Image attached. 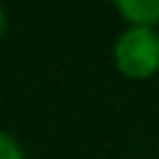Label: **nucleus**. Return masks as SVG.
Here are the masks:
<instances>
[{
	"label": "nucleus",
	"mask_w": 159,
	"mask_h": 159,
	"mask_svg": "<svg viewBox=\"0 0 159 159\" xmlns=\"http://www.w3.org/2000/svg\"><path fill=\"white\" fill-rule=\"evenodd\" d=\"M115 65L127 77H150L159 68V33L144 24H130L115 39Z\"/></svg>",
	"instance_id": "1"
},
{
	"label": "nucleus",
	"mask_w": 159,
	"mask_h": 159,
	"mask_svg": "<svg viewBox=\"0 0 159 159\" xmlns=\"http://www.w3.org/2000/svg\"><path fill=\"white\" fill-rule=\"evenodd\" d=\"M115 9L133 24L150 27L153 21H159V0H118Z\"/></svg>",
	"instance_id": "2"
},
{
	"label": "nucleus",
	"mask_w": 159,
	"mask_h": 159,
	"mask_svg": "<svg viewBox=\"0 0 159 159\" xmlns=\"http://www.w3.org/2000/svg\"><path fill=\"white\" fill-rule=\"evenodd\" d=\"M3 27H6V15H3V6H0V33H3Z\"/></svg>",
	"instance_id": "4"
},
{
	"label": "nucleus",
	"mask_w": 159,
	"mask_h": 159,
	"mask_svg": "<svg viewBox=\"0 0 159 159\" xmlns=\"http://www.w3.org/2000/svg\"><path fill=\"white\" fill-rule=\"evenodd\" d=\"M0 159H24L21 144H18L9 133H3V130H0Z\"/></svg>",
	"instance_id": "3"
}]
</instances>
